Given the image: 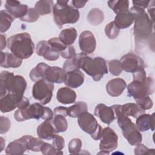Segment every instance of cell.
<instances>
[{"label": "cell", "mask_w": 155, "mask_h": 155, "mask_svg": "<svg viewBox=\"0 0 155 155\" xmlns=\"http://www.w3.org/2000/svg\"><path fill=\"white\" fill-rule=\"evenodd\" d=\"M79 68L82 69L94 81H99L104 74L108 73L105 60L101 57L91 58L87 54L81 53L76 55Z\"/></svg>", "instance_id": "6da1fadb"}, {"label": "cell", "mask_w": 155, "mask_h": 155, "mask_svg": "<svg viewBox=\"0 0 155 155\" xmlns=\"http://www.w3.org/2000/svg\"><path fill=\"white\" fill-rule=\"evenodd\" d=\"M7 42L12 53L22 60L29 58L34 52L35 44L28 33L14 35L9 37Z\"/></svg>", "instance_id": "7a4b0ae2"}, {"label": "cell", "mask_w": 155, "mask_h": 155, "mask_svg": "<svg viewBox=\"0 0 155 155\" xmlns=\"http://www.w3.org/2000/svg\"><path fill=\"white\" fill-rule=\"evenodd\" d=\"M0 81L1 97L7 93H14L23 96L27 87V82L24 77L14 75L13 73L7 71H2L0 74Z\"/></svg>", "instance_id": "3957f363"}, {"label": "cell", "mask_w": 155, "mask_h": 155, "mask_svg": "<svg viewBox=\"0 0 155 155\" xmlns=\"http://www.w3.org/2000/svg\"><path fill=\"white\" fill-rule=\"evenodd\" d=\"M129 10L134 17L133 33L135 38L137 39H147L153 31L154 23L143 9L133 6Z\"/></svg>", "instance_id": "277c9868"}, {"label": "cell", "mask_w": 155, "mask_h": 155, "mask_svg": "<svg viewBox=\"0 0 155 155\" xmlns=\"http://www.w3.org/2000/svg\"><path fill=\"white\" fill-rule=\"evenodd\" d=\"M69 1H57L53 8V14L56 24L61 27L66 24H74L79 19V12L73 6L68 5Z\"/></svg>", "instance_id": "5b68a950"}, {"label": "cell", "mask_w": 155, "mask_h": 155, "mask_svg": "<svg viewBox=\"0 0 155 155\" xmlns=\"http://www.w3.org/2000/svg\"><path fill=\"white\" fill-rule=\"evenodd\" d=\"M117 119V124L122 130L124 137L132 146L140 143L142 136L136 124L132 122L128 116H125L117 111L113 110Z\"/></svg>", "instance_id": "8992f818"}, {"label": "cell", "mask_w": 155, "mask_h": 155, "mask_svg": "<svg viewBox=\"0 0 155 155\" xmlns=\"http://www.w3.org/2000/svg\"><path fill=\"white\" fill-rule=\"evenodd\" d=\"M127 88L128 96L133 97L136 100L154 93V80L150 77H147L143 82L133 81L127 85Z\"/></svg>", "instance_id": "52a82bcc"}, {"label": "cell", "mask_w": 155, "mask_h": 155, "mask_svg": "<svg viewBox=\"0 0 155 155\" xmlns=\"http://www.w3.org/2000/svg\"><path fill=\"white\" fill-rule=\"evenodd\" d=\"M54 84L45 79H41L36 82L32 88V95L35 99L42 105L48 104L53 96Z\"/></svg>", "instance_id": "ba28073f"}, {"label": "cell", "mask_w": 155, "mask_h": 155, "mask_svg": "<svg viewBox=\"0 0 155 155\" xmlns=\"http://www.w3.org/2000/svg\"><path fill=\"white\" fill-rule=\"evenodd\" d=\"M46 107L39 103H34L27 107L18 108L14 113V118L18 122H22L30 119H42Z\"/></svg>", "instance_id": "9c48e42d"}, {"label": "cell", "mask_w": 155, "mask_h": 155, "mask_svg": "<svg viewBox=\"0 0 155 155\" xmlns=\"http://www.w3.org/2000/svg\"><path fill=\"white\" fill-rule=\"evenodd\" d=\"M117 135L113 129L108 127L104 128L99 143L101 152L98 154H109L111 151L117 148Z\"/></svg>", "instance_id": "30bf717a"}, {"label": "cell", "mask_w": 155, "mask_h": 155, "mask_svg": "<svg viewBox=\"0 0 155 155\" xmlns=\"http://www.w3.org/2000/svg\"><path fill=\"white\" fill-rule=\"evenodd\" d=\"M122 70L128 73H134L139 68L144 67V61L137 55L128 53L124 55L120 60Z\"/></svg>", "instance_id": "8fae6325"}, {"label": "cell", "mask_w": 155, "mask_h": 155, "mask_svg": "<svg viewBox=\"0 0 155 155\" xmlns=\"http://www.w3.org/2000/svg\"><path fill=\"white\" fill-rule=\"evenodd\" d=\"M78 123L84 132L90 135L93 134L100 125L94 116L88 111L82 113L78 117Z\"/></svg>", "instance_id": "7c38bea8"}, {"label": "cell", "mask_w": 155, "mask_h": 155, "mask_svg": "<svg viewBox=\"0 0 155 155\" xmlns=\"http://www.w3.org/2000/svg\"><path fill=\"white\" fill-rule=\"evenodd\" d=\"M79 45L81 50L85 54L94 52L96 47V41L92 32L88 30L82 31L79 38Z\"/></svg>", "instance_id": "4fadbf2b"}, {"label": "cell", "mask_w": 155, "mask_h": 155, "mask_svg": "<svg viewBox=\"0 0 155 155\" xmlns=\"http://www.w3.org/2000/svg\"><path fill=\"white\" fill-rule=\"evenodd\" d=\"M113 110H116L127 116H132L137 118L143 114L145 111L138 104L135 103H127L124 105H113L111 106Z\"/></svg>", "instance_id": "5bb4252c"}, {"label": "cell", "mask_w": 155, "mask_h": 155, "mask_svg": "<svg viewBox=\"0 0 155 155\" xmlns=\"http://www.w3.org/2000/svg\"><path fill=\"white\" fill-rule=\"evenodd\" d=\"M27 150L28 135H25L9 143L5 148V153L10 155L22 154Z\"/></svg>", "instance_id": "9a60e30c"}, {"label": "cell", "mask_w": 155, "mask_h": 155, "mask_svg": "<svg viewBox=\"0 0 155 155\" xmlns=\"http://www.w3.org/2000/svg\"><path fill=\"white\" fill-rule=\"evenodd\" d=\"M5 8L7 12L14 18H22L28 11V6L22 4L18 1L7 0L5 3Z\"/></svg>", "instance_id": "2e32d148"}, {"label": "cell", "mask_w": 155, "mask_h": 155, "mask_svg": "<svg viewBox=\"0 0 155 155\" xmlns=\"http://www.w3.org/2000/svg\"><path fill=\"white\" fill-rule=\"evenodd\" d=\"M22 97L23 96L14 93H7L6 95L1 97V111L4 113L13 111L16 108H17L18 104Z\"/></svg>", "instance_id": "e0dca14e"}, {"label": "cell", "mask_w": 155, "mask_h": 155, "mask_svg": "<svg viewBox=\"0 0 155 155\" xmlns=\"http://www.w3.org/2000/svg\"><path fill=\"white\" fill-rule=\"evenodd\" d=\"M66 75L67 73L63 68L57 66H50L45 71L44 79L53 84H61L64 82Z\"/></svg>", "instance_id": "ac0fdd59"}, {"label": "cell", "mask_w": 155, "mask_h": 155, "mask_svg": "<svg viewBox=\"0 0 155 155\" xmlns=\"http://www.w3.org/2000/svg\"><path fill=\"white\" fill-rule=\"evenodd\" d=\"M94 114L99 117L102 122L107 125L110 124L115 119L114 111L111 107H108L104 104H99L96 106Z\"/></svg>", "instance_id": "d6986e66"}, {"label": "cell", "mask_w": 155, "mask_h": 155, "mask_svg": "<svg viewBox=\"0 0 155 155\" xmlns=\"http://www.w3.org/2000/svg\"><path fill=\"white\" fill-rule=\"evenodd\" d=\"M127 87L125 81L121 78H115L110 80L106 85L107 93L112 97L120 96Z\"/></svg>", "instance_id": "ffe728a7"}, {"label": "cell", "mask_w": 155, "mask_h": 155, "mask_svg": "<svg viewBox=\"0 0 155 155\" xmlns=\"http://www.w3.org/2000/svg\"><path fill=\"white\" fill-rule=\"evenodd\" d=\"M84 81V74L79 70L67 73L64 84L68 87L76 88L80 87Z\"/></svg>", "instance_id": "44dd1931"}, {"label": "cell", "mask_w": 155, "mask_h": 155, "mask_svg": "<svg viewBox=\"0 0 155 155\" xmlns=\"http://www.w3.org/2000/svg\"><path fill=\"white\" fill-rule=\"evenodd\" d=\"M136 125L140 131H146L151 129L154 130V113L152 114H142L136 118Z\"/></svg>", "instance_id": "7402d4cb"}, {"label": "cell", "mask_w": 155, "mask_h": 155, "mask_svg": "<svg viewBox=\"0 0 155 155\" xmlns=\"http://www.w3.org/2000/svg\"><path fill=\"white\" fill-rule=\"evenodd\" d=\"M51 120H45L37 128V134L40 139L50 140L56 135V131Z\"/></svg>", "instance_id": "603a6c76"}, {"label": "cell", "mask_w": 155, "mask_h": 155, "mask_svg": "<svg viewBox=\"0 0 155 155\" xmlns=\"http://www.w3.org/2000/svg\"><path fill=\"white\" fill-rule=\"evenodd\" d=\"M56 99L62 104H70L75 102L76 94L73 90L68 87H62L57 91Z\"/></svg>", "instance_id": "cb8c5ba5"}, {"label": "cell", "mask_w": 155, "mask_h": 155, "mask_svg": "<svg viewBox=\"0 0 155 155\" xmlns=\"http://www.w3.org/2000/svg\"><path fill=\"white\" fill-rule=\"evenodd\" d=\"M134 21L133 14L129 10L118 13L114 18V23L119 29L129 27Z\"/></svg>", "instance_id": "d4e9b609"}, {"label": "cell", "mask_w": 155, "mask_h": 155, "mask_svg": "<svg viewBox=\"0 0 155 155\" xmlns=\"http://www.w3.org/2000/svg\"><path fill=\"white\" fill-rule=\"evenodd\" d=\"M0 65L4 68H18L22 64V60L15 56L13 53L1 52Z\"/></svg>", "instance_id": "484cf974"}, {"label": "cell", "mask_w": 155, "mask_h": 155, "mask_svg": "<svg viewBox=\"0 0 155 155\" xmlns=\"http://www.w3.org/2000/svg\"><path fill=\"white\" fill-rule=\"evenodd\" d=\"M50 66L44 62L39 63L30 72L29 77L33 82H37L41 79H44L47 69Z\"/></svg>", "instance_id": "4316f807"}, {"label": "cell", "mask_w": 155, "mask_h": 155, "mask_svg": "<svg viewBox=\"0 0 155 155\" xmlns=\"http://www.w3.org/2000/svg\"><path fill=\"white\" fill-rule=\"evenodd\" d=\"M76 38L77 31L73 27L62 30L59 36L61 41L67 46L71 45L75 41Z\"/></svg>", "instance_id": "83f0119b"}, {"label": "cell", "mask_w": 155, "mask_h": 155, "mask_svg": "<svg viewBox=\"0 0 155 155\" xmlns=\"http://www.w3.org/2000/svg\"><path fill=\"white\" fill-rule=\"evenodd\" d=\"M88 111L87 104L82 101L75 103L72 106L67 108V114L71 117H78L82 113Z\"/></svg>", "instance_id": "f1b7e54d"}, {"label": "cell", "mask_w": 155, "mask_h": 155, "mask_svg": "<svg viewBox=\"0 0 155 155\" xmlns=\"http://www.w3.org/2000/svg\"><path fill=\"white\" fill-rule=\"evenodd\" d=\"M104 15L99 8H94L90 10L87 15V21L93 25H98L103 22Z\"/></svg>", "instance_id": "f546056e"}, {"label": "cell", "mask_w": 155, "mask_h": 155, "mask_svg": "<svg viewBox=\"0 0 155 155\" xmlns=\"http://www.w3.org/2000/svg\"><path fill=\"white\" fill-rule=\"evenodd\" d=\"M53 6V1L51 0H41L36 2L35 9L39 15H45L51 12Z\"/></svg>", "instance_id": "4dcf8cb0"}, {"label": "cell", "mask_w": 155, "mask_h": 155, "mask_svg": "<svg viewBox=\"0 0 155 155\" xmlns=\"http://www.w3.org/2000/svg\"><path fill=\"white\" fill-rule=\"evenodd\" d=\"M51 123L56 133L65 132L68 128V123L65 117L61 114H54Z\"/></svg>", "instance_id": "1f68e13d"}, {"label": "cell", "mask_w": 155, "mask_h": 155, "mask_svg": "<svg viewBox=\"0 0 155 155\" xmlns=\"http://www.w3.org/2000/svg\"><path fill=\"white\" fill-rule=\"evenodd\" d=\"M108 7L113 10V11L117 15L118 13L125 12L128 10L129 1L123 0H116V1H108Z\"/></svg>", "instance_id": "d6a6232c"}, {"label": "cell", "mask_w": 155, "mask_h": 155, "mask_svg": "<svg viewBox=\"0 0 155 155\" xmlns=\"http://www.w3.org/2000/svg\"><path fill=\"white\" fill-rule=\"evenodd\" d=\"M1 14V27L0 31L1 33H4L7 31L11 27V24L14 21V18H13L7 11L2 10L0 12Z\"/></svg>", "instance_id": "836d02e7"}, {"label": "cell", "mask_w": 155, "mask_h": 155, "mask_svg": "<svg viewBox=\"0 0 155 155\" xmlns=\"http://www.w3.org/2000/svg\"><path fill=\"white\" fill-rule=\"evenodd\" d=\"M119 31L120 29L116 26L114 21L110 22L105 27V33L111 39L116 38L119 35Z\"/></svg>", "instance_id": "e575fe53"}, {"label": "cell", "mask_w": 155, "mask_h": 155, "mask_svg": "<svg viewBox=\"0 0 155 155\" xmlns=\"http://www.w3.org/2000/svg\"><path fill=\"white\" fill-rule=\"evenodd\" d=\"M44 142L40 139L28 135V149L32 151H40L41 148Z\"/></svg>", "instance_id": "d590c367"}, {"label": "cell", "mask_w": 155, "mask_h": 155, "mask_svg": "<svg viewBox=\"0 0 155 155\" xmlns=\"http://www.w3.org/2000/svg\"><path fill=\"white\" fill-rule=\"evenodd\" d=\"M41 151L44 155H57L63 154V152L61 150H57L53 145L44 142L41 148Z\"/></svg>", "instance_id": "8d00e7d4"}, {"label": "cell", "mask_w": 155, "mask_h": 155, "mask_svg": "<svg viewBox=\"0 0 155 155\" xmlns=\"http://www.w3.org/2000/svg\"><path fill=\"white\" fill-rule=\"evenodd\" d=\"M108 68L110 72L114 76H119L122 71L121 63L117 59L111 60L108 62Z\"/></svg>", "instance_id": "74e56055"}, {"label": "cell", "mask_w": 155, "mask_h": 155, "mask_svg": "<svg viewBox=\"0 0 155 155\" xmlns=\"http://www.w3.org/2000/svg\"><path fill=\"white\" fill-rule=\"evenodd\" d=\"M82 141L79 138H73L68 143V151L70 154H78L81 150Z\"/></svg>", "instance_id": "f35d334b"}, {"label": "cell", "mask_w": 155, "mask_h": 155, "mask_svg": "<svg viewBox=\"0 0 155 155\" xmlns=\"http://www.w3.org/2000/svg\"><path fill=\"white\" fill-rule=\"evenodd\" d=\"M39 17V15L35 9V8H28L26 15L19 19L24 22H34L38 19Z\"/></svg>", "instance_id": "ab89813d"}, {"label": "cell", "mask_w": 155, "mask_h": 155, "mask_svg": "<svg viewBox=\"0 0 155 155\" xmlns=\"http://www.w3.org/2000/svg\"><path fill=\"white\" fill-rule=\"evenodd\" d=\"M48 43L52 48L58 51L59 53L64 50L67 47L61 41L59 38H56V37L50 38L48 41Z\"/></svg>", "instance_id": "60d3db41"}, {"label": "cell", "mask_w": 155, "mask_h": 155, "mask_svg": "<svg viewBox=\"0 0 155 155\" xmlns=\"http://www.w3.org/2000/svg\"><path fill=\"white\" fill-rule=\"evenodd\" d=\"M135 101L137 104H138L144 110H147L151 108L153 105V101L149 97V96H143L142 97L136 99Z\"/></svg>", "instance_id": "b9f144b4"}, {"label": "cell", "mask_w": 155, "mask_h": 155, "mask_svg": "<svg viewBox=\"0 0 155 155\" xmlns=\"http://www.w3.org/2000/svg\"><path fill=\"white\" fill-rule=\"evenodd\" d=\"M63 69L66 73L79 69L76 57L65 61L63 65Z\"/></svg>", "instance_id": "7bdbcfd3"}, {"label": "cell", "mask_w": 155, "mask_h": 155, "mask_svg": "<svg viewBox=\"0 0 155 155\" xmlns=\"http://www.w3.org/2000/svg\"><path fill=\"white\" fill-rule=\"evenodd\" d=\"M59 56H60V53L58 51L52 48L50 46H49L48 48L46 50V51H45V53H44L42 57L47 61H53L59 59Z\"/></svg>", "instance_id": "ee69618b"}, {"label": "cell", "mask_w": 155, "mask_h": 155, "mask_svg": "<svg viewBox=\"0 0 155 155\" xmlns=\"http://www.w3.org/2000/svg\"><path fill=\"white\" fill-rule=\"evenodd\" d=\"M134 154H154V149H149L142 143H138L134 148Z\"/></svg>", "instance_id": "f6af8a7d"}, {"label": "cell", "mask_w": 155, "mask_h": 155, "mask_svg": "<svg viewBox=\"0 0 155 155\" xmlns=\"http://www.w3.org/2000/svg\"><path fill=\"white\" fill-rule=\"evenodd\" d=\"M144 68V67H141L139 68L136 71L133 73V81L143 82L147 79V76Z\"/></svg>", "instance_id": "bcb514c9"}, {"label": "cell", "mask_w": 155, "mask_h": 155, "mask_svg": "<svg viewBox=\"0 0 155 155\" xmlns=\"http://www.w3.org/2000/svg\"><path fill=\"white\" fill-rule=\"evenodd\" d=\"M60 54L63 58L70 59L74 58L76 55V51L74 48V47L71 45H68L67 47V48L61 51L60 53Z\"/></svg>", "instance_id": "7dc6e473"}, {"label": "cell", "mask_w": 155, "mask_h": 155, "mask_svg": "<svg viewBox=\"0 0 155 155\" xmlns=\"http://www.w3.org/2000/svg\"><path fill=\"white\" fill-rule=\"evenodd\" d=\"M11 122L10 119L3 116L0 117V133L1 134H4L7 133L10 128Z\"/></svg>", "instance_id": "c3c4849f"}, {"label": "cell", "mask_w": 155, "mask_h": 155, "mask_svg": "<svg viewBox=\"0 0 155 155\" xmlns=\"http://www.w3.org/2000/svg\"><path fill=\"white\" fill-rule=\"evenodd\" d=\"M49 46L48 41H41L38 42L36 48V54L39 56H42Z\"/></svg>", "instance_id": "681fc988"}, {"label": "cell", "mask_w": 155, "mask_h": 155, "mask_svg": "<svg viewBox=\"0 0 155 155\" xmlns=\"http://www.w3.org/2000/svg\"><path fill=\"white\" fill-rule=\"evenodd\" d=\"M53 139V145L58 150H62L65 145L64 139L59 135L56 134Z\"/></svg>", "instance_id": "f907efd6"}, {"label": "cell", "mask_w": 155, "mask_h": 155, "mask_svg": "<svg viewBox=\"0 0 155 155\" xmlns=\"http://www.w3.org/2000/svg\"><path fill=\"white\" fill-rule=\"evenodd\" d=\"M132 2L134 7H136L144 10L145 8L148 7L149 4L151 2V1H133Z\"/></svg>", "instance_id": "816d5d0a"}, {"label": "cell", "mask_w": 155, "mask_h": 155, "mask_svg": "<svg viewBox=\"0 0 155 155\" xmlns=\"http://www.w3.org/2000/svg\"><path fill=\"white\" fill-rule=\"evenodd\" d=\"M54 114H61L65 117L68 116L67 108L65 107H57L54 109Z\"/></svg>", "instance_id": "f5cc1de1"}, {"label": "cell", "mask_w": 155, "mask_h": 155, "mask_svg": "<svg viewBox=\"0 0 155 155\" xmlns=\"http://www.w3.org/2000/svg\"><path fill=\"white\" fill-rule=\"evenodd\" d=\"M53 117V113L52 110L50 108L46 107L45 114L42 119H44V120H51Z\"/></svg>", "instance_id": "db71d44e"}, {"label": "cell", "mask_w": 155, "mask_h": 155, "mask_svg": "<svg viewBox=\"0 0 155 155\" xmlns=\"http://www.w3.org/2000/svg\"><path fill=\"white\" fill-rule=\"evenodd\" d=\"M102 131H103V129H102V127L101 125H99L97 130L93 134L90 135L91 138H93L94 140H96L101 139V138L102 137Z\"/></svg>", "instance_id": "11a10c76"}, {"label": "cell", "mask_w": 155, "mask_h": 155, "mask_svg": "<svg viewBox=\"0 0 155 155\" xmlns=\"http://www.w3.org/2000/svg\"><path fill=\"white\" fill-rule=\"evenodd\" d=\"M87 1H79V0H73L71 1L72 6L76 8V9L78 8H82L85 6Z\"/></svg>", "instance_id": "9f6ffc18"}, {"label": "cell", "mask_w": 155, "mask_h": 155, "mask_svg": "<svg viewBox=\"0 0 155 155\" xmlns=\"http://www.w3.org/2000/svg\"><path fill=\"white\" fill-rule=\"evenodd\" d=\"M148 12L150 16V19H151V21L154 23V5H153L152 7H149L148 8Z\"/></svg>", "instance_id": "6f0895ef"}, {"label": "cell", "mask_w": 155, "mask_h": 155, "mask_svg": "<svg viewBox=\"0 0 155 155\" xmlns=\"http://www.w3.org/2000/svg\"><path fill=\"white\" fill-rule=\"evenodd\" d=\"M6 44H7V42H6L5 36L1 34V50L4 49V48L6 46Z\"/></svg>", "instance_id": "680465c9"}, {"label": "cell", "mask_w": 155, "mask_h": 155, "mask_svg": "<svg viewBox=\"0 0 155 155\" xmlns=\"http://www.w3.org/2000/svg\"><path fill=\"white\" fill-rule=\"evenodd\" d=\"M1 152L2 151V150H3V148H4V143H3V142H4V139H3V138L2 137H1Z\"/></svg>", "instance_id": "91938a15"}]
</instances>
